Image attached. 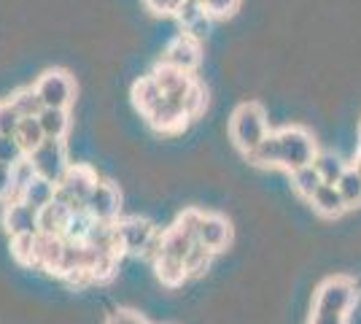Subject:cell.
<instances>
[{
  "instance_id": "4316f807",
  "label": "cell",
  "mask_w": 361,
  "mask_h": 324,
  "mask_svg": "<svg viewBox=\"0 0 361 324\" xmlns=\"http://www.w3.org/2000/svg\"><path fill=\"white\" fill-rule=\"evenodd\" d=\"M213 254H216V251H211V248L205 246V244H200V241H197L195 246L189 248V254L183 257L186 273H189V276H200V273H205V270L211 268Z\"/></svg>"
},
{
  "instance_id": "5bb4252c",
  "label": "cell",
  "mask_w": 361,
  "mask_h": 324,
  "mask_svg": "<svg viewBox=\"0 0 361 324\" xmlns=\"http://www.w3.org/2000/svg\"><path fill=\"white\" fill-rule=\"evenodd\" d=\"M71 214H73V205H68V203H62L54 198L49 205H44V208L38 211V227H41V232H46V235H62L65 227H68Z\"/></svg>"
},
{
  "instance_id": "d6a6232c",
  "label": "cell",
  "mask_w": 361,
  "mask_h": 324,
  "mask_svg": "<svg viewBox=\"0 0 361 324\" xmlns=\"http://www.w3.org/2000/svg\"><path fill=\"white\" fill-rule=\"evenodd\" d=\"M205 106H208V95H205V90L195 81V84H192V90H189L186 97H183L186 116H189V119H195V116H200V114L205 111Z\"/></svg>"
},
{
  "instance_id": "d4e9b609",
  "label": "cell",
  "mask_w": 361,
  "mask_h": 324,
  "mask_svg": "<svg viewBox=\"0 0 361 324\" xmlns=\"http://www.w3.org/2000/svg\"><path fill=\"white\" fill-rule=\"evenodd\" d=\"M92 224H94V219L90 216L87 205H84V208H73V214L68 219V227L62 232V238H68V241H87Z\"/></svg>"
},
{
  "instance_id": "f35d334b",
  "label": "cell",
  "mask_w": 361,
  "mask_h": 324,
  "mask_svg": "<svg viewBox=\"0 0 361 324\" xmlns=\"http://www.w3.org/2000/svg\"><path fill=\"white\" fill-rule=\"evenodd\" d=\"M307 324H348V313H324V311H313Z\"/></svg>"
},
{
  "instance_id": "1f68e13d",
  "label": "cell",
  "mask_w": 361,
  "mask_h": 324,
  "mask_svg": "<svg viewBox=\"0 0 361 324\" xmlns=\"http://www.w3.org/2000/svg\"><path fill=\"white\" fill-rule=\"evenodd\" d=\"M205 16V6H202V0H180L178 11H176V19L180 22V28L186 30V28H192L197 19H202Z\"/></svg>"
},
{
  "instance_id": "9a60e30c",
  "label": "cell",
  "mask_w": 361,
  "mask_h": 324,
  "mask_svg": "<svg viewBox=\"0 0 361 324\" xmlns=\"http://www.w3.org/2000/svg\"><path fill=\"white\" fill-rule=\"evenodd\" d=\"M310 203H313V208H316L318 214L326 216V219H337V216H343L348 211L337 184H321L316 189V195L310 198Z\"/></svg>"
},
{
  "instance_id": "7a4b0ae2",
  "label": "cell",
  "mask_w": 361,
  "mask_h": 324,
  "mask_svg": "<svg viewBox=\"0 0 361 324\" xmlns=\"http://www.w3.org/2000/svg\"><path fill=\"white\" fill-rule=\"evenodd\" d=\"M278 140H281V168H286L288 173L310 165L318 155L316 138L297 124H288L283 130H278Z\"/></svg>"
},
{
  "instance_id": "603a6c76",
  "label": "cell",
  "mask_w": 361,
  "mask_h": 324,
  "mask_svg": "<svg viewBox=\"0 0 361 324\" xmlns=\"http://www.w3.org/2000/svg\"><path fill=\"white\" fill-rule=\"evenodd\" d=\"M313 165H316V170L321 173L324 184H337V181L343 179V173L348 170V165L334 155V152H318L316 160H313Z\"/></svg>"
},
{
  "instance_id": "f546056e",
  "label": "cell",
  "mask_w": 361,
  "mask_h": 324,
  "mask_svg": "<svg viewBox=\"0 0 361 324\" xmlns=\"http://www.w3.org/2000/svg\"><path fill=\"white\" fill-rule=\"evenodd\" d=\"M25 157H27V152L22 149V143L16 140V136L0 133V165H11L14 168L16 162H22Z\"/></svg>"
},
{
  "instance_id": "3957f363",
  "label": "cell",
  "mask_w": 361,
  "mask_h": 324,
  "mask_svg": "<svg viewBox=\"0 0 361 324\" xmlns=\"http://www.w3.org/2000/svg\"><path fill=\"white\" fill-rule=\"evenodd\" d=\"M356 303V284L348 276H331L326 278L316 292L313 311L324 313H348Z\"/></svg>"
},
{
  "instance_id": "e0dca14e",
  "label": "cell",
  "mask_w": 361,
  "mask_h": 324,
  "mask_svg": "<svg viewBox=\"0 0 361 324\" xmlns=\"http://www.w3.org/2000/svg\"><path fill=\"white\" fill-rule=\"evenodd\" d=\"M162 97H165V92H162V87L157 84V78L154 76H143L133 84V103H135V108L143 114V116H146Z\"/></svg>"
},
{
  "instance_id": "4dcf8cb0",
  "label": "cell",
  "mask_w": 361,
  "mask_h": 324,
  "mask_svg": "<svg viewBox=\"0 0 361 324\" xmlns=\"http://www.w3.org/2000/svg\"><path fill=\"white\" fill-rule=\"evenodd\" d=\"M35 176H38V173H35V168H32L30 157H25L22 162H16L14 165V192H11V198H8V200H19V198H22V192H25V186L30 184Z\"/></svg>"
},
{
  "instance_id": "44dd1931",
  "label": "cell",
  "mask_w": 361,
  "mask_h": 324,
  "mask_svg": "<svg viewBox=\"0 0 361 324\" xmlns=\"http://www.w3.org/2000/svg\"><path fill=\"white\" fill-rule=\"evenodd\" d=\"M38 122L44 127L46 138H65V133L71 127V116H68V108L44 106V111L38 114Z\"/></svg>"
},
{
  "instance_id": "9c48e42d",
  "label": "cell",
  "mask_w": 361,
  "mask_h": 324,
  "mask_svg": "<svg viewBox=\"0 0 361 324\" xmlns=\"http://www.w3.org/2000/svg\"><path fill=\"white\" fill-rule=\"evenodd\" d=\"M84 205H87V211L94 222H116V216L121 211L119 189L111 181H97Z\"/></svg>"
},
{
  "instance_id": "836d02e7",
  "label": "cell",
  "mask_w": 361,
  "mask_h": 324,
  "mask_svg": "<svg viewBox=\"0 0 361 324\" xmlns=\"http://www.w3.org/2000/svg\"><path fill=\"white\" fill-rule=\"evenodd\" d=\"M19 122H22V114L16 111V106L11 100H3V103H0V133L14 136Z\"/></svg>"
},
{
  "instance_id": "83f0119b",
  "label": "cell",
  "mask_w": 361,
  "mask_h": 324,
  "mask_svg": "<svg viewBox=\"0 0 361 324\" xmlns=\"http://www.w3.org/2000/svg\"><path fill=\"white\" fill-rule=\"evenodd\" d=\"M11 103L16 106V111L22 114V116H38L41 111H44V103H41V97L35 92V87H22V90H16L11 95Z\"/></svg>"
},
{
  "instance_id": "60d3db41",
  "label": "cell",
  "mask_w": 361,
  "mask_h": 324,
  "mask_svg": "<svg viewBox=\"0 0 361 324\" xmlns=\"http://www.w3.org/2000/svg\"><path fill=\"white\" fill-rule=\"evenodd\" d=\"M353 168H356V170L361 173V149L356 152V160H353Z\"/></svg>"
},
{
  "instance_id": "d590c367",
  "label": "cell",
  "mask_w": 361,
  "mask_h": 324,
  "mask_svg": "<svg viewBox=\"0 0 361 324\" xmlns=\"http://www.w3.org/2000/svg\"><path fill=\"white\" fill-rule=\"evenodd\" d=\"M106 324H149L140 313L135 311H114L106 319Z\"/></svg>"
},
{
  "instance_id": "7c38bea8",
  "label": "cell",
  "mask_w": 361,
  "mask_h": 324,
  "mask_svg": "<svg viewBox=\"0 0 361 324\" xmlns=\"http://www.w3.org/2000/svg\"><path fill=\"white\" fill-rule=\"evenodd\" d=\"M197 241L205 244L211 251H221V248H226L229 241H232V224L219 214H202Z\"/></svg>"
},
{
  "instance_id": "30bf717a",
  "label": "cell",
  "mask_w": 361,
  "mask_h": 324,
  "mask_svg": "<svg viewBox=\"0 0 361 324\" xmlns=\"http://www.w3.org/2000/svg\"><path fill=\"white\" fill-rule=\"evenodd\" d=\"M3 227L8 235H35L38 227V211L25 200H8L3 208Z\"/></svg>"
},
{
  "instance_id": "ab89813d",
  "label": "cell",
  "mask_w": 361,
  "mask_h": 324,
  "mask_svg": "<svg viewBox=\"0 0 361 324\" xmlns=\"http://www.w3.org/2000/svg\"><path fill=\"white\" fill-rule=\"evenodd\" d=\"M208 30H211V16L208 14L202 16V19H197L192 28H186V32H189L192 38H197V41H200V38H205V32Z\"/></svg>"
},
{
  "instance_id": "7402d4cb",
  "label": "cell",
  "mask_w": 361,
  "mask_h": 324,
  "mask_svg": "<svg viewBox=\"0 0 361 324\" xmlns=\"http://www.w3.org/2000/svg\"><path fill=\"white\" fill-rule=\"evenodd\" d=\"M291 184L297 189V195H302L305 200H310V198L316 195L318 186L324 184V179H321V173L316 170V165L310 162V165H305V168L291 170Z\"/></svg>"
},
{
  "instance_id": "8d00e7d4",
  "label": "cell",
  "mask_w": 361,
  "mask_h": 324,
  "mask_svg": "<svg viewBox=\"0 0 361 324\" xmlns=\"http://www.w3.org/2000/svg\"><path fill=\"white\" fill-rule=\"evenodd\" d=\"M146 3V8L154 11V14H176L180 6V0H143Z\"/></svg>"
},
{
  "instance_id": "6da1fadb",
  "label": "cell",
  "mask_w": 361,
  "mask_h": 324,
  "mask_svg": "<svg viewBox=\"0 0 361 324\" xmlns=\"http://www.w3.org/2000/svg\"><path fill=\"white\" fill-rule=\"evenodd\" d=\"M270 133L267 127V114L259 103H243L235 108L232 119H229V138L240 149L243 155H248L251 149L259 146V140Z\"/></svg>"
},
{
  "instance_id": "e575fe53",
  "label": "cell",
  "mask_w": 361,
  "mask_h": 324,
  "mask_svg": "<svg viewBox=\"0 0 361 324\" xmlns=\"http://www.w3.org/2000/svg\"><path fill=\"white\" fill-rule=\"evenodd\" d=\"M202 6L208 16H229L238 11L240 0H202Z\"/></svg>"
},
{
  "instance_id": "ba28073f",
  "label": "cell",
  "mask_w": 361,
  "mask_h": 324,
  "mask_svg": "<svg viewBox=\"0 0 361 324\" xmlns=\"http://www.w3.org/2000/svg\"><path fill=\"white\" fill-rule=\"evenodd\" d=\"M146 119L154 130L159 133H178L180 127H186L189 116H186V108H183V97H170L165 95L157 106L146 114Z\"/></svg>"
},
{
  "instance_id": "f1b7e54d",
  "label": "cell",
  "mask_w": 361,
  "mask_h": 324,
  "mask_svg": "<svg viewBox=\"0 0 361 324\" xmlns=\"http://www.w3.org/2000/svg\"><path fill=\"white\" fill-rule=\"evenodd\" d=\"M35 244H38V232L35 235H11V254L16 263L35 265Z\"/></svg>"
},
{
  "instance_id": "52a82bcc",
  "label": "cell",
  "mask_w": 361,
  "mask_h": 324,
  "mask_svg": "<svg viewBox=\"0 0 361 324\" xmlns=\"http://www.w3.org/2000/svg\"><path fill=\"white\" fill-rule=\"evenodd\" d=\"M116 238H119V246L124 251H133V254H146V248L151 246V241L157 238V230L149 219H140V216H130V219H121L116 222Z\"/></svg>"
},
{
  "instance_id": "d6986e66",
  "label": "cell",
  "mask_w": 361,
  "mask_h": 324,
  "mask_svg": "<svg viewBox=\"0 0 361 324\" xmlns=\"http://www.w3.org/2000/svg\"><path fill=\"white\" fill-rule=\"evenodd\" d=\"M54 195H57V184L44 179V176H35L30 184L25 186V192H22L19 200H25L27 205H32L35 211H41L44 205H49V203L54 200Z\"/></svg>"
},
{
  "instance_id": "277c9868",
  "label": "cell",
  "mask_w": 361,
  "mask_h": 324,
  "mask_svg": "<svg viewBox=\"0 0 361 324\" xmlns=\"http://www.w3.org/2000/svg\"><path fill=\"white\" fill-rule=\"evenodd\" d=\"M27 157H30L35 173L49 179V181H54V184H60L62 176L71 168L62 138H44V143H38Z\"/></svg>"
},
{
  "instance_id": "5b68a950",
  "label": "cell",
  "mask_w": 361,
  "mask_h": 324,
  "mask_svg": "<svg viewBox=\"0 0 361 324\" xmlns=\"http://www.w3.org/2000/svg\"><path fill=\"white\" fill-rule=\"evenodd\" d=\"M97 184V176L94 170L87 168V165H71L68 173L62 176V181L57 184V200L68 203L73 208H84V203L90 198V192Z\"/></svg>"
},
{
  "instance_id": "8fae6325",
  "label": "cell",
  "mask_w": 361,
  "mask_h": 324,
  "mask_svg": "<svg viewBox=\"0 0 361 324\" xmlns=\"http://www.w3.org/2000/svg\"><path fill=\"white\" fill-rule=\"evenodd\" d=\"M162 62L173 65V68H178V71L192 73L197 65H200V44H197V38H192L189 32H180L178 38L170 41V47L165 49Z\"/></svg>"
},
{
  "instance_id": "74e56055",
  "label": "cell",
  "mask_w": 361,
  "mask_h": 324,
  "mask_svg": "<svg viewBox=\"0 0 361 324\" xmlns=\"http://www.w3.org/2000/svg\"><path fill=\"white\" fill-rule=\"evenodd\" d=\"M14 192V168L11 165H0V200L11 198Z\"/></svg>"
},
{
  "instance_id": "4fadbf2b",
  "label": "cell",
  "mask_w": 361,
  "mask_h": 324,
  "mask_svg": "<svg viewBox=\"0 0 361 324\" xmlns=\"http://www.w3.org/2000/svg\"><path fill=\"white\" fill-rule=\"evenodd\" d=\"M151 76L157 78V84L162 87V92L170 95V97H186V92H189L192 84H195L192 73L178 71V68H173V65H167V62H159Z\"/></svg>"
},
{
  "instance_id": "8992f818",
  "label": "cell",
  "mask_w": 361,
  "mask_h": 324,
  "mask_svg": "<svg viewBox=\"0 0 361 324\" xmlns=\"http://www.w3.org/2000/svg\"><path fill=\"white\" fill-rule=\"evenodd\" d=\"M35 92L41 97V103L49 108H68L73 103V78L65 71H46L44 76L35 81Z\"/></svg>"
},
{
  "instance_id": "ffe728a7",
  "label": "cell",
  "mask_w": 361,
  "mask_h": 324,
  "mask_svg": "<svg viewBox=\"0 0 361 324\" xmlns=\"http://www.w3.org/2000/svg\"><path fill=\"white\" fill-rule=\"evenodd\" d=\"M154 268H157V276L165 287H178L183 284V278H189L186 273V265L178 257H167V254H159L154 257Z\"/></svg>"
},
{
  "instance_id": "2e32d148",
  "label": "cell",
  "mask_w": 361,
  "mask_h": 324,
  "mask_svg": "<svg viewBox=\"0 0 361 324\" xmlns=\"http://www.w3.org/2000/svg\"><path fill=\"white\" fill-rule=\"evenodd\" d=\"M62 248H65V238H62V235H46V232H38V244H35V265L54 273V270H57V265H60Z\"/></svg>"
},
{
  "instance_id": "ac0fdd59",
  "label": "cell",
  "mask_w": 361,
  "mask_h": 324,
  "mask_svg": "<svg viewBox=\"0 0 361 324\" xmlns=\"http://www.w3.org/2000/svg\"><path fill=\"white\" fill-rule=\"evenodd\" d=\"M248 162H254L259 168H281V140L278 133H267L259 140V146L248 152Z\"/></svg>"
},
{
  "instance_id": "cb8c5ba5",
  "label": "cell",
  "mask_w": 361,
  "mask_h": 324,
  "mask_svg": "<svg viewBox=\"0 0 361 324\" xmlns=\"http://www.w3.org/2000/svg\"><path fill=\"white\" fill-rule=\"evenodd\" d=\"M14 136H16V140L22 143V149H25L27 155H30L38 143H44V138H46V133H44V127H41V122H38V116H22V122H19Z\"/></svg>"
},
{
  "instance_id": "484cf974",
  "label": "cell",
  "mask_w": 361,
  "mask_h": 324,
  "mask_svg": "<svg viewBox=\"0 0 361 324\" xmlns=\"http://www.w3.org/2000/svg\"><path fill=\"white\" fill-rule=\"evenodd\" d=\"M337 189L343 195L348 208H359L361 205V173L356 168H348L343 173V179L337 181Z\"/></svg>"
}]
</instances>
